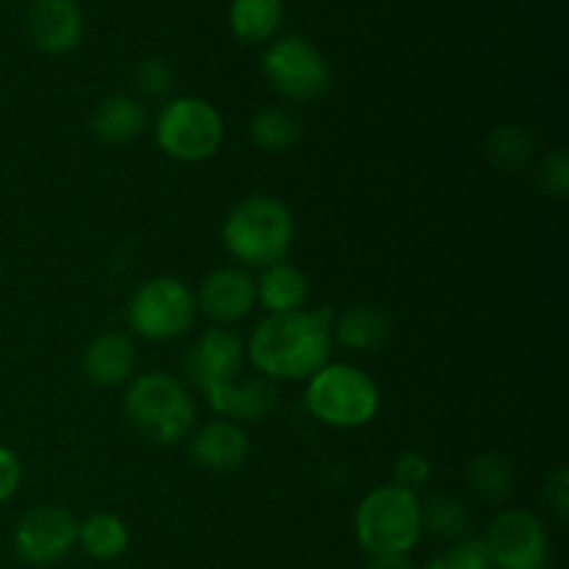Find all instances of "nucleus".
<instances>
[{
  "label": "nucleus",
  "mask_w": 569,
  "mask_h": 569,
  "mask_svg": "<svg viewBox=\"0 0 569 569\" xmlns=\"http://www.w3.org/2000/svg\"><path fill=\"white\" fill-rule=\"evenodd\" d=\"M22 483V465L20 456L9 448V445L0 442V506L9 503L17 495Z\"/></svg>",
  "instance_id": "nucleus-30"
},
{
  "label": "nucleus",
  "mask_w": 569,
  "mask_h": 569,
  "mask_svg": "<svg viewBox=\"0 0 569 569\" xmlns=\"http://www.w3.org/2000/svg\"><path fill=\"white\" fill-rule=\"evenodd\" d=\"M306 409L317 422L339 431L365 428L381 409L378 383L353 365L328 361L306 381Z\"/></svg>",
  "instance_id": "nucleus-5"
},
{
  "label": "nucleus",
  "mask_w": 569,
  "mask_h": 569,
  "mask_svg": "<svg viewBox=\"0 0 569 569\" xmlns=\"http://www.w3.org/2000/svg\"><path fill=\"white\" fill-rule=\"evenodd\" d=\"M367 569H420L409 556H378V559H370V567Z\"/></svg>",
  "instance_id": "nucleus-32"
},
{
  "label": "nucleus",
  "mask_w": 569,
  "mask_h": 569,
  "mask_svg": "<svg viewBox=\"0 0 569 569\" xmlns=\"http://www.w3.org/2000/svg\"><path fill=\"white\" fill-rule=\"evenodd\" d=\"M539 183L548 194H553L556 200H565L569 192V159L567 150H553L548 159L542 161V170H539Z\"/></svg>",
  "instance_id": "nucleus-29"
},
{
  "label": "nucleus",
  "mask_w": 569,
  "mask_h": 569,
  "mask_svg": "<svg viewBox=\"0 0 569 569\" xmlns=\"http://www.w3.org/2000/svg\"><path fill=\"white\" fill-rule=\"evenodd\" d=\"M122 409L133 431L156 448H170L189 439L198 420L189 389L167 372L133 376L126 383Z\"/></svg>",
  "instance_id": "nucleus-2"
},
{
  "label": "nucleus",
  "mask_w": 569,
  "mask_h": 569,
  "mask_svg": "<svg viewBox=\"0 0 569 569\" xmlns=\"http://www.w3.org/2000/svg\"><path fill=\"white\" fill-rule=\"evenodd\" d=\"M433 476V465L426 453H403L395 465V487L406 489V492H420L428 487Z\"/></svg>",
  "instance_id": "nucleus-28"
},
{
  "label": "nucleus",
  "mask_w": 569,
  "mask_h": 569,
  "mask_svg": "<svg viewBox=\"0 0 569 569\" xmlns=\"http://www.w3.org/2000/svg\"><path fill=\"white\" fill-rule=\"evenodd\" d=\"M228 22L242 42H270L283 22V0H233Z\"/></svg>",
  "instance_id": "nucleus-21"
},
{
  "label": "nucleus",
  "mask_w": 569,
  "mask_h": 569,
  "mask_svg": "<svg viewBox=\"0 0 569 569\" xmlns=\"http://www.w3.org/2000/svg\"><path fill=\"white\" fill-rule=\"evenodd\" d=\"M137 370V345L126 333H100L83 350V376L103 389L126 387Z\"/></svg>",
  "instance_id": "nucleus-16"
},
{
  "label": "nucleus",
  "mask_w": 569,
  "mask_h": 569,
  "mask_svg": "<svg viewBox=\"0 0 569 569\" xmlns=\"http://www.w3.org/2000/svg\"><path fill=\"white\" fill-rule=\"evenodd\" d=\"M26 28L42 53L61 56L83 39V14L76 0H33Z\"/></svg>",
  "instance_id": "nucleus-13"
},
{
  "label": "nucleus",
  "mask_w": 569,
  "mask_h": 569,
  "mask_svg": "<svg viewBox=\"0 0 569 569\" xmlns=\"http://www.w3.org/2000/svg\"><path fill=\"white\" fill-rule=\"evenodd\" d=\"M244 342L231 328L214 326L200 333L183 356V376L198 392H211L242 372Z\"/></svg>",
  "instance_id": "nucleus-11"
},
{
  "label": "nucleus",
  "mask_w": 569,
  "mask_h": 569,
  "mask_svg": "<svg viewBox=\"0 0 569 569\" xmlns=\"http://www.w3.org/2000/svg\"><path fill=\"white\" fill-rule=\"evenodd\" d=\"M426 569H495L483 539H459L445 553L431 559Z\"/></svg>",
  "instance_id": "nucleus-26"
},
{
  "label": "nucleus",
  "mask_w": 569,
  "mask_h": 569,
  "mask_svg": "<svg viewBox=\"0 0 569 569\" xmlns=\"http://www.w3.org/2000/svg\"><path fill=\"white\" fill-rule=\"evenodd\" d=\"M356 542L370 559L409 556L422 539V506L415 492L383 483L361 498L353 517Z\"/></svg>",
  "instance_id": "nucleus-4"
},
{
  "label": "nucleus",
  "mask_w": 569,
  "mask_h": 569,
  "mask_svg": "<svg viewBox=\"0 0 569 569\" xmlns=\"http://www.w3.org/2000/svg\"><path fill=\"white\" fill-rule=\"evenodd\" d=\"M194 300H198V311H203L214 326L228 328L253 311L256 278L248 276L242 267H222L200 283Z\"/></svg>",
  "instance_id": "nucleus-12"
},
{
  "label": "nucleus",
  "mask_w": 569,
  "mask_h": 569,
  "mask_svg": "<svg viewBox=\"0 0 569 569\" xmlns=\"http://www.w3.org/2000/svg\"><path fill=\"white\" fill-rule=\"evenodd\" d=\"M172 83H176V76H172V67L164 59L150 56V59L139 61L137 89L144 98H167L172 92Z\"/></svg>",
  "instance_id": "nucleus-27"
},
{
  "label": "nucleus",
  "mask_w": 569,
  "mask_h": 569,
  "mask_svg": "<svg viewBox=\"0 0 569 569\" xmlns=\"http://www.w3.org/2000/svg\"><path fill=\"white\" fill-rule=\"evenodd\" d=\"M422 506V533H431L437 539L459 542L465 539L467 526H470V511L461 500L450 495H431L428 500H420Z\"/></svg>",
  "instance_id": "nucleus-25"
},
{
  "label": "nucleus",
  "mask_w": 569,
  "mask_h": 569,
  "mask_svg": "<svg viewBox=\"0 0 569 569\" xmlns=\"http://www.w3.org/2000/svg\"><path fill=\"white\" fill-rule=\"evenodd\" d=\"M156 144L181 164H200L220 150L226 137L222 114L203 98H172L156 117Z\"/></svg>",
  "instance_id": "nucleus-6"
},
{
  "label": "nucleus",
  "mask_w": 569,
  "mask_h": 569,
  "mask_svg": "<svg viewBox=\"0 0 569 569\" xmlns=\"http://www.w3.org/2000/svg\"><path fill=\"white\" fill-rule=\"evenodd\" d=\"M206 400L222 420L261 422L276 411L278 389L264 376L233 378V381L220 383L211 392H206Z\"/></svg>",
  "instance_id": "nucleus-15"
},
{
  "label": "nucleus",
  "mask_w": 569,
  "mask_h": 569,
  "mask_svg": "<svg viewBox=\"0 0 569 569\" xmlns=\"http://www.w3.org/2000/svg\"><path fill=\"white\" fill-rule=\"evenodd\" d=\"M542 492H545V500H548V506L553 509V515L559 517V520H567V515H569V472L565 470V467H556V470L545 478Z\"/></svg>",
  "instance_id": "nucleus-31"
},
{
  "label": "nucleus",
  "mask_w": 569,
  "mask_h": 569,
  "mask_svg": "<svg viewBox=\"0 0 569 569\" xmlns=\"http://www.w3.org/2000/svg\"><path fill=\"white\" fill-rule=\"evenodd\" d=\"M11 542L22 565L48 569L76 550L78 520L61 506H37L20 517Z\"/></svg>",
  "instance_id": "nucleus-10"
},
{
  "label": "nucleus",
  "mask_w": 569,
  "mask_h": 569,
  "mask_svg": "<svg viewBox=\"0 0 569 569\" xmlns=\"http://www.w3.org/2000/svg\"><path fill=\"white\" fill-rule=\"evenodd\" d=\"M331 333L348 350H376L389 339L392 322H389L387 311L378 309V306L356 303L339 317H333Z\"/></svg>",
  "instance_id": "nucleus-19"
},
{
  "label": "nucleus",
  "mask_w": 569,
  "mask_h": 569,
  "mask_svg": "<svg viewBox=\"0 0 569 569\" xmlns=\"http://www.w3.org/2000/svg\"><path fill=\"white\" fill-rule=\"evenodd\" d=\"M483 545L495 569H548V531L542 520L526 509L500 511L489 526Z\"/></svg>",
  "instance_id": "nucleus-9"
},
{
  "label": "nucleus",
  "mask_w": 569,
  "mask_h": 569,
  "mask_svg": "<svg viewBox=\"0 0 569 569\" xmlns=\"http://www.w3.org/2000/svg\"><path fill=\"white\" fill-rule=\"evenodd\" d=\"M250 439L239 422L211 420L189 433V456L206 472H231L244 465Z\"/></svg>",
  "instance_id": "nucleus-14"
},
{
  "label": "nucleus",
  "mask_w": 569,
  "mask_h": 569,
  "mask_svg": "<svg viewBox=\"0 0 569 569\" xmlns=\"http://www.w3.org/2000/svg\"><path fill=\"white\" fill-rule=\"evenodd\" d=\"M487 159L500 172H520L537 153V139L526 126H498L487 137Z\"/></svg>",
  "instance_id": "nucleus-23"
},
{
  "label": "nucleus",
  "mask_w": 569,
  "mask_h": 569,
  "mask_svg": "<svg viewBox=\"0 0 569 569\" xmlns=\"http://www.w3.org/2000/svg\"><path fill=\"white\" fill-rule=\"evenodd\" d=\"M128 326L148 342H172L192 328L198 300L187 281L159 276L144 281L128 300Z\"/></svg>",
  "instance_id": "nucleus-7"
},
{
  "label": "nucleus",
  "mask_w": 569,
  "mask_h": 569,
  "mask_svg": "<svg viewBox=\"0 0 569 569\" xmlns=\"http://www.w3.org/2000/svg\"><path fill=\"white\" fill-rule=\"evenodd\" d=\"M250 139L267 153H281L303 139V120L289 106H267L250 120Z\"/></svg>",
  "instance_id": "nucleus-22"
},
{
  "label": "nucleus",
  "mask_w": 569,
  "mask_h": 569,
  "mask_svg": "<svg viewBox=\"0 0 569 569\" xmlns=\"http://www.w3.org/2000/svg\"><path fill=\"white\" fill-rule=\"evenodd\" d=\"M89 126L100 142L126 144L142 137V131L148 128V109L142 100L131 98V94H111L92 111Z\"/></svg>",
  "instance_id": "nucleus-17"
},
{
  "label": "nucleus",
  "mask_w": 569,
  "mask_h": 569,
  "mask_svg": "<svg viewBox=\"0 0 569 569\" xmlns=\"http://www.w3.org/2000/svg\"><path fill=\"white\" fill-rule=\"evenodd\" d=\"M256 300L267 309V315H287L303 309L309 300V278L289 261H278L261 270L256 281Z\"/></svg>",
  "instance_id": "nucleus-18"
},
{
  "label": "nucleus",
  "mask_w": 569,
  "mask_h": 569,
  "mask_svg": "<svg viewBox=\"0 0 569 569\" xmlns=\"http://www.w3.org/2000/svg\"><path fill=\"white\" fill-rule=\"evenodd\" d=\"M295 239L292 211L272 194H250L228 211L222 222V244L244 267H264L287 261Z\"/></svg>",
  "instance_id": "nucleus-3"
},
{
  "label": "nucleus",
  "mask_w": 569,
  "mask_h": 569,
  "mask_svg": "<svg viewBox=\"0 0 569 569\" xmlns=\"http://www.w3.org/2000/svg\"><path fill=\"white\" fill-rule=\"evenodd\" d=\"M131 542L126 520L111 511H98L89 515L87 520L78 522V545L83 553L94 561H114L120 559Z\"/></svg>",
  "instance_id": "nucleus-20"
},
{
  "label": "nucleus",
  "mask_w": 569,
  "mask_h": 569,
  "mask_svg": "<svg viewBox=\"0 0 569 569\" xmlns=\"http://www.w3.org/2000/svg\"><path fill=\"white\" fill-rule=\"evenodd\" d=\"M261 70L281 98L309 103L331 87V67L326 56L303 37H281L261 56Z\"/></svg>",
  "instance_id": "nucleus-8"
},
{
  "label": "nucleus",
  "mask_w": 569,
  "mask_h": 569,
  "mask_svg": "<svg viewBox=\"0 0 569 569\" xmlns=\"http://www.w3.org/2000/svg\"><path fill=\"white\" fill-rule=\"evenodd\" d=\"M467 481H470L472 492L478 498L489 500V503H503V500H509L511 489H515V470H511L509 459H503V456L483 453L470 461Z\"/></svg>",
  "instance_id": "nucleus-24"
},
{
  "label": "nucleus",
  "mask_w": 569,
  "mask_h": 569,
  "mask_svg": "<svg viewBox=\"0 0 569 569\" xmlns=\"http://www.w3.org/2000/svg\"><path fill=\"white\" fill-rule=\"evenodd\" d=\"M333 315L328 309L267 315L250 333L244 356L272 383L309 381L331 361Z\"/></svg>",
  "instance_id": "nucleus-1"
}]
</instances>
